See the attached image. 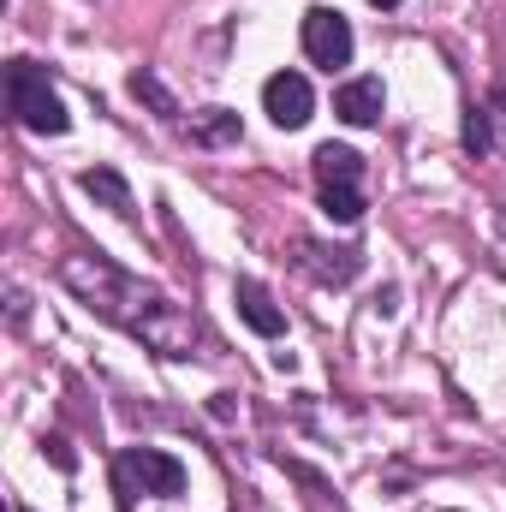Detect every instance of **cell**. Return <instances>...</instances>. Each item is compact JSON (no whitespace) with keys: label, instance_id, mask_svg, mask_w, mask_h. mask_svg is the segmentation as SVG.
I'll return each mask as SVG.
<instances>
[{"label":"cell","instance_id":"obj_1","mask_svg":"<svg viewBox=\"0 0 506 512\" xmlns=\"http://www.w3.org/2000/svg\"><path fill=\"white\" fill-rule=\"evenodd\" d=\"M60 280H66V292L78 304H90L102 322L126 328L131 340H143L149 352H161V358H209L203 322L191 310H179L167 292H155L137 274H126L120 262H108L96 251H78L60 262Z\"/></svg>","mask_w":506,"mask_h":512},{"label":"cell","instance_id":"obj_2","mask_svg":"<svg viewBox=\"0 0 506 512\" xmlns=\"http://www.w3.org/2000/svg\"><path fill=\"white\" fill-rule=\"evenodd\" d=\"M6 114L24 131H36V137H60V131L72 126L60 90L48 84V72H42L36 60H12V66H6Z\"/></svg>","mask_w":506,"mask_h":512},{"label":"cell","instance_id":"obj_3","mask_svg":"<svg viewBox=\"0 0 506 512\" xmlns=\"http://www.w3.org/2000/svg\"><path fill=\"white\" fill-rule=\"evenodd\" d=\"M316 197H322V215L328 221H340V227H352V221H364V155L358 149H346V143H322L316 149Z\"/></svg>","mask_w":506,"mask_h":512},{"label":"cell","instance_id":"obj_4","mask_svg":"<svg viewBox=\"0 0 506 512\" xmlns=\"http://www.w3.org/2000/svg\"><path fill=\"white\" fill-rule=\"evenodd\" d=\"M179 489H185V465L173 453H161V447H126L114 459V495H120V507H131L137 495L173 501Z\"/></svg>","mask_w":506,"mask_h":512},{"label":"cell","instance_id":"obj_5","mask_svg":"<svg viewBox=\"0 0 506 512\" xmlns=\"http://www.w3.org/2000/svg\"><path fill=\"white\" fill-rule=\"evenodd\" d=\"M352 24L334 12V6H310L304 12V54H310V66H322V72H340V66H352Z\"/></svg>","mask_w":506,"mask_h":512},{"label":"cell","instance_id":"obj_6","mask_svg":"<svg viewBox=\"0 0 506 512\" xmlns=\"http://www.w3.org/2000/svg\"><path fill=\"white\" fill-rule=\"evenodd\" d=\"M262 108H268V120H274L280 131L310 126V114H316L310 78H304V72H274V78L262 84Z\"/></svg>","mask_w":506,"mask_h":512},{"label":"cell","instance_id":"obj_7","mask_svg":"<svg viewBox=\"0 0 506 512\" xmlns=\"http://www.w3.org/2000/svg\"><path fill=\"white\" fill-rule=\"evenodd\" d=\"M292 262L316 280V286H352L358 280V268H364V251H352V245H322V239H298L292 245Z\"/></svg>","mask_w":506,"mask_h":512},{"label":"cell","instance_id":"obj_8","mask_svg":"<svg viewBox=\"0 0 506 512\" xmlns=\"http://www.w3.org/2000/svg\"><path fill=\"white\" fill-rule=\"evenodd\" d=\"M233 304H239V316L251 322V334H262V340H280V334H286V310L268 298L262 280H239V286H233Z\"/></svg>","mask_w":506,"mask_h":512},{"label":"cell","instance_id":"obj_9","mask_svg":"<svg viewBox=\"0 0 506 512\" xmlns=\"http://www.w3.org/2000/svg\"><path fill=\"white\" fill-rule=\"evenodd\" d=\"M381 108H387L381 78H352V84H340V90H334V114H340L346 126H376Z\"/></svg>","mask_w":506,"mask_h":512},{"label":"cell","instance_id":"obj_10","mask_svg":"<svg viewBox=\"0 0 506 512\" xmlns=\"http://www.w3.org/2000/svg\"><path fill=\"white\" fill-rule=\"evenodd\" d=\"M78 185H84V191H90L96 203H108L114 215H137V197H131V185L120 179V173H114V167H90V173H84Z\"/></svg>","mask_w":506,"mask_h":512},{"label":"cell","instance_id":"obj_11","mask_svg":"<svg viewBox=\"0 0 506 512\" xmlns=\"http://www.w3.org/2000/svg\"><path fill=\"white\" fill-rule=\"evenodd\" d=\"M239 114L233 108H203V114H191V143H203V149H221V143H239Z\"/></svg>","mask_w":506,"mask_h":512},{"label":"cell","instance_id":"obj_12","mask_svg":"<svg viewBox=\"0 0 506 512\" xmlns=\"http://www.w3.org/2000/svg\"><path fill=\"white\" fill-rule=\"evenodd\" d=\"M131 96H137V102H149V108H155V114H167V120L179 114V102L161 90V78H155V72H137V78H131Z\"/></svg>","mask_w":506,"mask_h":512},{"label":"cell","instance_id":"obj_13","mask_svg":"<svg viewBox=\"0 0 506 512\" xmlns=\"http://www.w3.org/2000/svg\"><path fill=\"white\" fill-rule=\"evenodd\" d=\"M465 149H471V155H495V131H489V108H471V114H465Z\"/></svg>","mask_w":506,"mask_h":512},{"label":"cell","instance_id":"obj_14","mask_svg":"<svg viewBox=\"0 0 506 512\" xmlns=\"http://www.w3.org/2000/svg\"><path fill=\"white\" fill-rule=\"evenodd\" d=\"M483 108H489V131H495V155H506V90L495 102H483Z\"/></svg>","mask_w":506,"mask_h":512},{"label":"cell","instance_id":"obj_15","mask_svg":"<svg viewBox=\"0 0 506 512\" xmlns=\"http://www.w3.org/2000/svg\"><path fill=\"white\" fill-rule=\"evenodd\" d=\"M495 227H501V239H506V203H501V221H495Z\"/></svg>","mask_w":506,"mask_h":512},{"label":"cell","instance_id":"obj_16","mask_svg":"<svg viewBox=\"0 0 506 512\" xmlns=\"http://www.w3.org/2000/svg\"><path fill=\"white\" fill-rule=\"evenodd\" d=\"M370 6H381V12H387V6H399V0H370Z\"/></svg>","mask_w":506,"mask_h":512}]
</instances>
